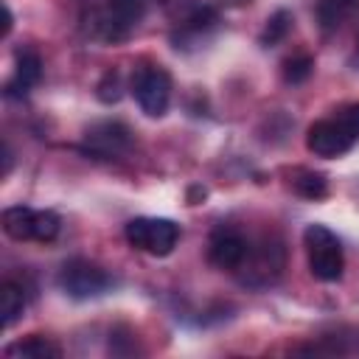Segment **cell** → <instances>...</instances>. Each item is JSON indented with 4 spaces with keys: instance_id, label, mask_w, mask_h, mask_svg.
<instances>
[{
    "instance_id": "6da1fadb",
    "label": "cell",
    "mask_w": 359,
    "mask_h": 359,
    "mask_svg": "<svg viewBox=\"0 0 359 359\" xmlns=\"http://www.w3.org/2000/svg\"><path fill=\"white\" fill-rule=\"evenodd\" d=\"M303 244L309 255V269L317 280L334 283L342 278V266H345L342 247H339V238L325 224H309L303 233Z\"/></svg>"
},
{
    "instance_id": "7a4b0ae2",
    "label": "cell",
    "mask_w": 359,
    "mask_h": 359,
    "mask_svg": "<svg viewBox=\"0 0 359 359\" xmlns=\"http://www.w3.org/2000/svg\"><path fill=\"white\" fill-rule=\"evenodd\" d=\"M126 241L135 250H143L149 255H168L177 241H180V224H174L171 219H151V216H137L132 222H126L123 230Z\"/></svg>"
},
{
    "instance_id": "3957f363",
    "label": "cell",
    "mask_w": 359,
    "mask_h": 359,
    "mask_svg": "<svg viewBox=\"0 0 359 359\" xmlns=\"http://www.w3.org/2000/svg\"><path fill=\"white\" fill-rule=\"evenodd\" d=\"M283 244L278 238H264L261 244H250V252L244 258V264L236 269L238 272V280L244 286H252V289H261L266 283H272L280 269H283Z\"/></svg>"
},
{
    "instance_id": "277c9868",
    "label": "cell",
    "mask_w": 359,
    "mask_h": 359,
    "mask_svg": "<svg viewBox=\"0 0 359 359\" xmlns=\"http://www.w3.org/2000/svg\"><path fill=\"white\" fill-rule=\"evenodd\" d=\"M132 93L149 118H160L171 101V76L160 65H143L132 76Z\"/></svg>"
},
{
    "instance_id": "5b68a950",
    "label": "cell",
    "mask_w": 359,
    "mask_h": 359,
    "mask_svg": "<svg viewBox=\"0 0 359 359\" xmlns=\"http://www.w3.org/2000/svg\"><path fill=\"white\" fill-rule=\"evenodd\" d=\"M132 149V129L121 121H95L84 129L81 151L95 160H118Z\"/></svg>"
},
{
    "instance_id": "8992f818",
    "label": "cell",
    "mask_w": 359,
    "mask_h": 359,
    "mask_svg": "<svg viewBox=\"0 0 359 359\" xmlns=\"http://www.w3.org/2000/svg\"><path fill=\"white\" fill-rule=\"evenodd\" d=\"M59 286L73 300H90V297L104 294L112 286V278L98 264H90L84 258H73L59 269Z\"/></svg>"
},
{
    "instance_id": "52a82bcc",
    "label": "cell",
    "mask_w": 359,
    "mask_h": 359,
    "mask_svg": "<svg viewBox=\"0 0 359 359\" xmlns=\"http://www.w3.org/2000/svg\"><path fill=\"white\" fill-rule=\"evenodd\" d=\"M359 135H353L339 118H328V121H317L309 126L306 132V149L317 157H339L345 154Z\"/></svg>"
},
{
    "instance_id": "ba28073f",
    "label": "cell",
    "mask_w": 359,
    "mask_h": 359,
    "mask_svg": "<svg viewBox=\"0 0 359 359\" xmlns=\"http://www.w3.org/2000/svg\"><path fill=\"white\" fill-rule=\"evenodd\" d=\"M146 14V0H109L107 8L98 14L95 28L107 42L123 39Z\"/></svg>"
},
{
    "instance_id": "9c48e42d",
    "label": "cell",
    "mask_w": 359,
    "mask_h": 359,
    "mask_svg": "<svg viewBox=\"0 0 359 359\" xmlns=\"http://www.w3.org/2000/svg\"><path fill=\"white\" fill-rule=\"evenodd\" d=\"M247 252H250V241H247L241 233H236V230H216V233L210 236L208 258H210V264L219 266V269L236 272V269L244 264Z\"/></svg>"
},
{
    "instance_id": "30bf717a",
    "label": "cell",
    "mask_w": 359,
    "mask_h": 359,
    "mask_svg": "<svg viewBox=\"0 0 359 359\" xmlns=\"http://www.w3.org/2000/svg\"><path fill=\"white\" fill-rule=\"evenodd\" d=\"M39 79H42V59H39V53L31 50V48H20L17 50V73L6 84V95L8 98H22Z\"/></svg>"
},
{
    "instance_id": "8fae6325",
    "label": "cell",
    "mask_w": 359,
    "mask_h": 359,
    "mask_svg": "<svg viewBox=\"0 0 359 359\" xmlns=\"http://www.w3.org/2000/svg\"><path fill=\"white\" fill-rule=\"evenodd\" d=\"M6 356L8 359H59L62 356V348L48 339V337H39V334H31L25 339H17L6 348Z\"/></svg>"
},
{
    "instance_id": "7c38bea8",
    "label": "cell",
    "mask_w": 359,
    "mask_h": 359,
    "mask_svg": "<svg viewBox=\"0 0 359 359\" xmlns=\"http://www.w3.org/2000/svg\"><path fill=\"white\" fill-rule=\"evenodd\" d=\"M219 22L216 11L210 6H196L194 11H188L180 22V34H174V42L180 48V42H196L205 36V31H210Z\"/></svg>"
},
{
    "instance_id": "4fadbf2b",
    "label": "cell",
    "mask_w": 359,
    "mask_h": 359,
    "mask_svg": "<svg viewBox=\"0 0 359 359\" xmlns=\"http://www.w3.org/2000/svg\"><path fill=\"white\" fill-rule=\"evenodd\" d=\"M34 216L36 210L25 205H14L3 210V230L14 241H34Z\"/></svg>"
},
{
    "instance_id": "5bb4252c",
    "label": "cell",
    "mask_w": 359,
    "mask_h": 359,
    "mask_svg": "<svg viewBox=\"0 0 359 359\" xmlns=\"http://www.w3.org/2000/svg\"><path fill=\"white\" fill-rule=\"evenodd\" d=\"M22 309H25L22 286H17L14 280H6L0 286V323H3V328L14 325L20 320V314H22Z\"/></svg>"
},
{
    "instance_id": "9a60e30c",
    "label": "cell",
    "mask_w": 359,
    "mask_h": 359,
    "mask_svg": "<svg viewBox=\"0 0 359 359\" xmlns=\"http://www.w3.org/2000/svg\"><path fill=\"white\" fill-rule=\"evenodd\" d=\"M292 188H294V194H300V196H306V199H320V196H325L328 182H325V177H323L320 171H306V168H300V171H294V177H292Z\"/></svg>"
},
{
    "instance_id": "2e32d148",
    "label": "cell",
    "mask_w": 359,
    "mask_h": 359,
    "mask_svg": "<svg viewBox=\"0 0 359 359\" xmlns=\"http://www.w3.org/2000/svg\"><path fill=\"white\" fill-rule=\"evenodd\" d=\"M356 6H359V0H320L317 3V17H320L323 28H337Z\"/></svg>"
},
{
    "instance_id": "e0dca14e",
    "label": "cell",
    "mask_w": 359,
    "mask_h": 359,
    "mask_svg": "<svg viewBox=\"0 0 359 359\" xmlns=\"http://www.w3.org/2000/svg\"><path fill=\"white\" fill-rule=\"evenodd\" d=\"M289 28H292V14H289L286 8H278V11L266 20V25H264V31H261V45H264V48L278 45V42L289 34Z\"/></svg>"
},
{
    "instance_id": "ac0fdd59",
    "label": "cell",
    "mask_w": 359,
    "mask_h": 359,
    "mask_svg": "<svg viewBox=\"0 0 359 359\" xmlns=\"http://www.w3.org/2000/svg\"><path fill=\"white\" fill-rule=\"evenodd\" d=\"M311 70H314V59H311L309 53H297V56H292V59L283 62V79H286L289 84L306 81V79L311 76Z\"/></svg>"
},
{
    "instance_id": "d6986e66",
    "label": "cell",
    "mask_w": 359,
    "mask_h": 359,
    "mask_svg": "<svg viewBox=\"0 0 359 359\" xmlns=\"http://www.w3.org/2000/svg\"><path fill=\"white\" fill-rule=\"evenodd\" d=\"M95 95H98V101H104V104H118L121 95H123V79H121V73H118V70H107V73L101 76L98 87H95Z\"/></svg>"
},
{
    "instance_id": "ffe728a7",
    "label": "cell",
    "mask_w": 359,
    "mask_h": 359,
    "mask_svg": "<svg viewBox=\"0 0 359 359\" xmlns=\"http://www.w3.org/2000/svg\"><path fill=\"white\" fill-rule=\"evenodd\" d=\"M59 236V216L53 210H36L34 216V241H53Z\"/></svg>"
},
{
    "instance_id": "44dd1931",
    "label": "cell",
    "mask_w": 359,
    "mask_h": 359,
    "mask_svg": "<svg viewBox=\"0 0 359 359\" xmlns=\"http://www.w3.org/2000/svg\"><path fill=\"white\" fill-rule=\"evenodd\" d=\"M337 118H339L353 135H359V104H348V107H342Z\"/></svg>"
},
{
    "instance_id": "7402d4cb",
    "label": "cell",
    "mask_w": 359,
    "mask_h": 359,
    "mask_svg": "<svg viewBox=\"0 0 359 359\" xmlns=\"http://www.w3.org/2000/svg\"><path fill=\"white\" fill-rule=\"evenodd\" d=\"M11 171V149H8V143L3 146V177Z\"/></svg>"
},
{
    "instance_id": "603a6c76",
    "label": "cell",
    "mask_w": 359,
    "mask_h": 359,
    "mask_svg": "<svg viewBox=\"0 0 359 359\" xmlns=\"http://www.w3.org/2000/svg\"><path fill=\"white\" fill-rule=\"evenodd\" d=\"M3 14H6V22H3V36H8V31H11V11H8V6H3Z\"/></svg>"
}]
</instances>
